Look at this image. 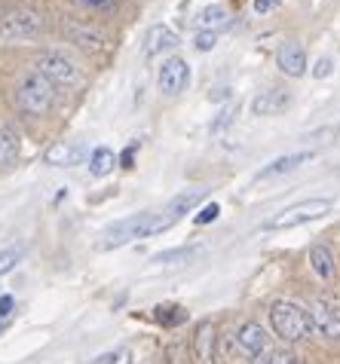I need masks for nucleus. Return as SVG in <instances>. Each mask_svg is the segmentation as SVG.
I'll return each mask as SVG.
<instances>
[{"label":"nucleus","mask_w":340,"mask_h":364,"mask_svg":"<svg viewBox=\"0 0 340 364\" xmlns=\"http://www.w3.org/2000/svg\"><path fill=\"white\" fill-rule=\"evenodd\" d=\"M270 328L285 343H301L313 333L307 306H301V303H294V300H276L273 306H270Z\"/></svg>","instance_id":"1"},{"label":"nucleus","mask_w":340,"mask_h":364,"mask_svg":"<svg viewBox=\"0 0 340 364\" xmlns=\"http://www.w3.org/2000/svg\"><path fill=\"white\" fill-rule=\"evenodd\" d=\"M169 227H172V220H166V218L135 215L129 220H119V224H114L111 230H105L102 232V248H119V245H126V242H132V239L156 236V232H163Z\"/></svg>","instance_id":"2"},{"label":"nucleus","mask_w":340,"mask_h":364,"mask_svg":"<svg viewBox=\"0 0 340 364\" xmlns=\"http://www.w3.org/2000/svg\"><path fill=\"white\" fill-rule=\"evenodd\" d=\"M16 98H18V107H22L25 114L43 117V114H49V107H53V101H55V86L49 83L46 77H40L37 70H31V74H25L18 80Z\"/></svg>","instance_id":"3"},{"label":"nucleus","mask_w":340,"mask_h":364,"mask_svg":"<svg viewBox=\"0 0 340 364\" xmlns=\"http://www.w3.org/2000/svg\"><path fill=\"white\" fill-rule=\"evenodd\" d=\"M331 211V199H304V202H294V205L282 208L279 215H273L264 224V230H292V227H301L309 224V220L322 218Z\"/></svg>","instance_id":"4"},{"label":"nucleus","mask_w":340,"mask_h":364,"mask_svg":"<svg viewBox=\"0 0 340 364\" xmlns=\"http://www.w3.org/2000/svg\"><path fill=\"white\" fill-rule=\"evenodd\" d=\"M43 34V16L34 9H13L0 18V40H34Z\"/></svg>","instance_id":"5"},{"label":"nucleus","mask_w":340,"mask_h":364,"mask_svg":"<svg viewBox=\"0 0 340 364\" xmlns=\"http://www.w3.org/2000/svg\"><path fill=\"white\" fill-rule=\"evenodd\" d=\"M37 74L46 77L53 86H77L80 83V68L71 58L58 55V53H43L37 58Z\"/></svg>","instance_id":"6"},{"label":"nucleus","mask_w":340,"mask_h":364,"mask_svg":"<svg viewBox=\"0 0 340 364\" xmlns=\"http://www.w3.org/2000/svg\"><path fill=\"white\" fill-rule=\"evenodd\" d=\"M307 316L316 333H322L328 340H340V303L316 297V300H309Z\"/></svg>","instance_id":"7"},{"label":"nucleus","mask_w":340,"mask_h":364,"mask_svg":"<svg viewBox=\"0 0 340 364\" xmlns=\"http://www.w3.org/2000/svg\"><path fill=\"white\" fill-rule=\"evenodd\" d=\"M233 346L243 352V355L255 358V355H261V352H267L270 337H267V331H264L261 321H243L239 331L233 333Z\"/></svg>","instance_id":"8"},{"label":"nucleus","mask_w":340,"mask_h":364,"mask_svg":"<svg viewBox=\"0 0 340 364\" xmlns=\"http://www.w3.org/2000/svg\"><path fill=\"white\" fill-rule=\"evenodd\" d=\"M156 83H159V92H166V95L184 92L187 83H190V68H187V62H184V58H166L163 68H159Z\"/></svg>","instance_id":"9"},{"label":"nucleus","mask_w":340,"mask_h":364,"mask_svg":"<svg viewBox=\"0 0 340 364\" xmlns=\"http://www.w3.org/2000/svg\"><path fill=\"white\" fill-rule=\"evenodd\" d=\"M276 65L285 77H304L307 74V53L301 43H282L276 53Z\"/></svg>","instance_id":"10"},{"label":"nucleus","mask_w":340,"mask_h":364,"mask_svg":"<svg viewBox=\"0 0 340 364\" xmlns=\"http://www.w3.org/2000/svg\"><path fill=\"white\" fill-rule=\"evenodd\" d=\"M86 156V150L80 144H71V141H55L53 147L46 150V166H58V168H68V166H80Z\"/></svg>","instance_id":"11"},{"label":"nucleus","mask_w":340,"mask_h":364,"mask_svg":"<svg viewBox=\"0 0 340 364\" xmlns=\"http://www.w3.org/2000/svg\"><path fill=\"white\" fill-rule=\"evenodd\" d=\"M313 159V150H297V154H285L273 159L267 168H261V175H257V181H270V178H279V175H288V171L301 168L304 163H309Z\"/></svg>","instance_id":"12"},{"label":"nucleus","mask_w":340,"mask_h":364,"mask_svg":"<svg viewBox=\"0 0 340 364\" xmlns=\"http://www.w3.org/2000/svg\"><path fill=\"white\" fill-rule=\"evenodd\" d=\"M175 46H178V34L172 31V28H166V25H154L151 31H147V37H144V55L147 58L166 53V49H175Z\"/></svg>","instance_id":"13"},{"label":"nucleus","mask_w":340,"mask_h":364,"mask_svg":"<svg viewBox=\"0 0 340 364\" xmlns=\"http://www.w3.org/2000/svg\"><path fill=\"white\" fill-rule=\"evenodd\" d=\"M227 25H230V13H227V6H221V4H212V6L199 9V16L193 18L196 31H215L218 34Z\"/></svg>","instance_id":"14"},{"label":"nucleus","mask_w":340,"mask_h":364,"mask_svg":"<svg viewBox=\"0 0 340 364\" xmlns=\"http://www.w3.org/2000/svg\"><path fill=\"white\" fill-rule=\"evenodd\" d=\"M282 107H288V92H282V89H267L252 101V110L257 117H273Z\"/></svg>","instance_id":"15"},{"label":"nucleus","mask_w":340,"mask_h":364,"mask_svg":"<svg viewBox=\"0 0 340 364\" xmlns=\"http://www.w3.org/2000/svg\"><path fill=\"white\" fill-rule=\"evenodd\" d=\"M65 34L71 37V43H77L80 49H89V53H98L105 46V37L89 25H65Z\"/></svg>","instance_id":"16"},{"label":"nucleus","mask_w":340,"mask_h":364,"mask_svg":"<svg viewBox=\"0 0 340 364\" xmlns=\"http://www.w3.org/2000/svg\"><path fill=\"white\" fill-rule=\"evenodd\" d=\"M309 269L316 272L319 279H334V255L328 245H313L309 248Z\"/></svg>","instance_id":"17"},{"label":"nucleus","mask_w":340,"mask_h":364,"mask_svg":"<svg viewBox=\"0 0 340 364\" xmlns=\"http://www.w3.org/2000/svg\"><path fill=\"white\" fill-rule=\"evenodd\" d=\"M206 196V190H190V193H181V196H175L172 202H169V208H166V220H175L181 218V215H187V211H193L196 205H199V199Z\"/></svg>","instance_id":"18"},{"label":"nucleus","mask_w":340,"mask_h":364,"mask_svg":"<svg viewBox=\"0 0 340 364\" xmlns=\"http://www.w3.org/2000/svg\"><path fill=\"white\" fill-rule=\"evenodd\" d=\"M114 166H117V156H114V150H107V147H95L92 156H89V175L92 178L111 175Z\"/></svg>","instance_id":"19"},{"label":"nucleus","mask_w":340,"mask_h":364,"mask_svg":"<svg viewBox=\"0 0 340 364\" xmlns=\"http://www.w3.org/2000/svg\"><path fill=\"white\" fill-rule=\"evenodd\" d=\"M199 251H203L199 245H181V248H172V251H159V255H154V264H159V267L187 264V260H193Z\"/></svg>","instance_id":"20"},{"label":"nucleus","mask_w":340,"mask_h":364,"mask_svg":"<svg viewBox=\"0 0 340 364\" xmlns=\"http://www.w3.org/2000/svg\"><path fill=\"white\" fill-rule=\"evenodd\" d=\"M16 159H18V144H16V138L0 129V168L16 166Z\"/></svg>","instance_id":"21"},{"label":"nucleus","mask_w":340,"mask_h":364,"mask_svg":"<svg viewBox=\"0 0 340 364\" xmlns=\"http://www.w3.org/2000/svg\"><path fill=\"white\" fill-rule=\"evenodd\" d=\"M196 349H199V358L203 361H212L215 355V328L212 325H203L196 333Z\"/></svg>","instance_id":"22"},{"label":"nucleus","mask_w":340,"mask_h":364,"mask_svg":"<svg viewBox=\"0 0 340 364\" xmlns=\"http://www.w3.org/2000/svg\"><path fill=\"white\" fill-rule=\"evenodd\" d=\"M252 364H297V358L285 349H267V352H261V355H255Z\"/></svg>","instance_id":"23"},{"label":"nucleus","mask_w":340,"mask_h":364,"mask_svg":"<svg viewBox=\"0 0 340 364\" xmlns=\"http://www.w3.org/2000/svg\"><path fill=\"white\" fill-rule=\"evenodd\" d=\"M18 260H22V248H4V251H0V276L13 272Z\"/></svg>","instance_id":"24"},{"label":"nucleus","mask_w":340,"mask_h":364,"mask_svg":"<svg viewBox=\"0 0 340 364\" xmlns=\"http://www.w3.org/2000/svg\"><path fill=\"white\" fill-rule=\"evenodd\" d=\"M156 318L163 321V325H178V321H184V309H178V306H159L156 309Z\"/></svg>","instance_id":"25"},{"label":"nucleus","mask_w":340,"mask_h":364,"mask_svg":"<svg viewBox=\"0 0 340 364\" xmlns=\"http://www.w3.org/2000/svg\"><path fill=\"white\" fill-rule=\"evenodd\" d=\"M126 361H129V349H114V352L98 355L92 364H126Z\"/></svg>","instance_id":"26"},{"label":"nucleus","mask_w":340,"mask_h":364,"mask_svg":"<svg viewBox=\"0 0 340 364\" xmlns=\"http://www.w3.org/2000/svg\"><path fill=\"white\" fill-rule=\"evenodd\" d=\"M218 43V34L215 31H196V49L199 53H208V49H215Z\"/></svg>","instance_id":"27"},{"label":"nucleus","mask_w":340,"mask_h":364,"mask_svg":"<svg viewBox=\"0 0 340 364\" xmlns=\"http://www.w3.org/2000/svg\"><path fill=\"white\" fill-rule=\"evenodd\" d=\"M83 9H92V13H107V9L117 6V0H77Z\"/></svg>","instance_id":"28"},{"label":"nucleus","mask_w":340,"mask_h":364,"mask_svg":"<svg viewBox=\"0 0 340 364\" xmlns=\"http://www.w3.org/2000/svg\"><path fill=\"white\" fill-rule=\"evenodd\" d=\"M218 215H221V205H218V202H208V205L196 215V224H212V220H218Z\"/></svg>","instance_id":"29"},{"label":"nucleus","mask_w":340,"mask_h":364,"mask_svg":"<svg viewBox=\"0 0 340 364\" xmlns=\"http://www.w3.org/2000/svg\"><path fill=\"white\" fill-rule=\"evenodd\" d=\"M331 70H334L331 58H319L316 68H313V77H316V80H325V77H331Z\"/></svg>","instance_id":"30"},{"label":"nucleus","mask_w":340,"mask_h":364,"mask_svg":"<svg viewBox=\"0 0 340 364\" xmlns=\"http://www.w3.org/2000/svg\"><path fill=\"white\" fill-rule=\"evenodd\" d=\"M13 309H16V300L9 297V294H0V321L13 316Z\"/></svg>","instance_id":"31"},{"label":"nucleus","mask_w":340,"mask_h":364,"mask_svg":"<svg viewBox=\"0 0 340 364\" xmlns=\"http://www.w3.org/2000/svg\"><path fill=\"white\" fill-rule=\"evenodd\" d=\"M230 117H233V110H230V107H227V110H224V114H221V117H218V119H215V123H212V132H221V129H224V126L230 123Z\"/></svg>","instance_id":"32"},{"label":"nucleus","mask_w":340,"mask_h":364,"mask_svg":"<svg viewBox=\"0 0 340 364\" xmlns=\"http://www.w3.org/2000/svg\"><path fill=\"white\" fill-rule=\"evenodd\" d=\"M276 6H279V0H255V13H270Z\"/></svg>","instance_id":"33"},{"label":"nucleus","mask_w":340,"mask_h":364,"mask_svg":"<svg viewBox=\"0 0 340 364\" xmlns=\"http://www.w3.org/2000/svg\"><path fill=\"white\" fill-rule=\"evenodd\" d=\"M132 159H135V144L123 150V156H119V163H123L126 168H132Z\"/></svg>","instance_id":"34"},{"label":"nucleus","mask_w":340,"mask_h":364,"mask_svg":"<svg viewBox=\"0 0 340 364\" xmlns=\"http://www.w3.org/2000/svg\"><path fill=\"white\" fill-rule=\"evenodd\" d=\"M0 331H4V321H0Z\"/></svg>","instance_id":"35"}]
</instances>
